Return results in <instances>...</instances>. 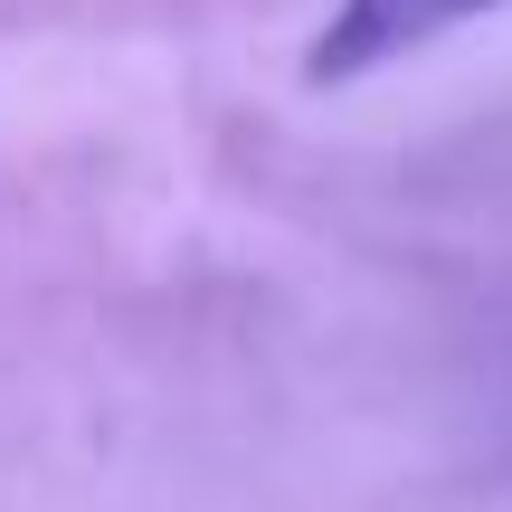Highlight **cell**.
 <instances>
[{"instance_id": "6da1fadb", "label": "cell", "mask_w": 512, "mask_h": 512, "mask_svg": "<svg viewBox=\"0 0 512 512\" xmlns=\"http://www.w3.org/2000/svg\"><path fill=\"white\" fill-rule=\"evenodd\" d=\"M512 0H332L323 29H313L304 48V86H361V76L380 67H408L418 48H437V38L475 29V19H503Z\"/></svg>"}]
</instances>
